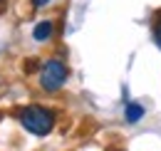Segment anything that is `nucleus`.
<instances>
[{"label": "nucleus", "instance_id": "nucleus-1", "mask_svg": "<svg viewBox=\"0 0 161 151\" xmlns=\"http://www.w3.org/2000/svg\"><path fill=\"white\" fill-rule=\"evenodd\" d=\"M18 116H20V124L35 136H45L55 126V114L50 109H45V107H40V104H30V107L20 109Z\"/></svg>", "mask_w": 161, "mask_h": 151}, {"label": "nucleus", "instance_id": "nucleus-2", "mask_svg": "<svg viewBox=\"0 0 161 151\" xmlns=\"http://www.w3.org/2000/svg\"><path fill=\"white\" fill-rule=\"evenodd\" d=\"M67 82V67L60 59H50L40 67V87L45 92H57Z\"/></svg>", "mask_w": 161, "mask_h": 151}, {"label": "nucleus", "instance_id": "nucleus-3", "mask_svg": "<svg viewBox=\"0 0 161 151\" xmlns=\"http://www.w3.org/2000/svg\"><path fill=\"white\" fill-rule=\"evenodd\" d=\"M50 35H52V22H50V20L37 22V25H35V30H32V37L37 40V42H45Z\"/></svg>", "mask_w": 161, "mask_h": 151}, {"label": "nucleus", "instance_id": "nucleus-4", "mask_svg": "<svg viewBox=\"0 0 161 151\" xmlns=\"http://www.w3.org/2000/svg\"><path fill=\"white\" fill-rule=\"evenodd\" d=\"M141 116H144V107H141V104L131 102V104H126V107H124V119H126V121H131V124H134V121H139Z\"/></svg>", "mask_w": 161, "mask_h": 151}, {"label": "nucleus", "instance_id": "nucleus-5", "mask_svg": "<svg viewBox=\"0 0 161 151\" xmlns=\"http://www.w3.org/2000/svg\"><path fill=\"white\" fill-rule=\"evenodd\" d=\"M154 42H156V47L161 50V13L154 18Z\"/></svg>", "mask_w": 161, "mask_h": 151}, {"label": "nucleus", "instance_id": "nucleus-6", "mask_svg": "<svg viewBox=\"0 0 161 151\" xmlns=\"http://www.w3.org/2000/svg\"><path fill=\"white\" fill-rule=\"evenodd\" d=\"M25 70H27V72H30V70H37V62H35V59H30V62H25Z\"/></svg>", "mask_w": 161, "mask_h": 151}, {"label": "nucleus", "instance_id": "nucleus-7", "mask_svg": "<svg viewBox=\"0 0 161 151\" xmlns=\"http://www.w3.org/2000/svg\"><path fill=\"white\" fill-rule=\"evenodd\" d=\"M47 3H50V0H32V5H35V8H42V5H47Z\"/></svg>", "mask_w": 161, "mask_h": 151}, {"label": "nucleus", "instance_id": "nucleus-8", "mask_svg": "<svg viewBox=\"0 0 161 151\" xmlns=\"http://www.w3.org/2000/svg\"><path fill=\"white\" fill-rule=\"evenodd\" d=\"M107 151H121V149H107Z\"/></svg>", "mask_w": 161, "mask_h": 151}]
</instances>
